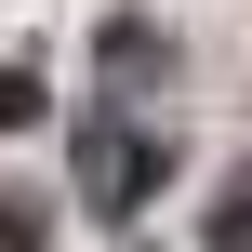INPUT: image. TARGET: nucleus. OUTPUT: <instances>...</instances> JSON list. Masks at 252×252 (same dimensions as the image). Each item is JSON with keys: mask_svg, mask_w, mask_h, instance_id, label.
I'll list each match as a JSON object with an SVG mask.
<instances>
[{"mask_svg": "<svg viewBox=\"0 0 252 252\" xmlns=\"http://www.w3.org/2000/svg\"><path fill=\"white\" fill-rule=\"evenodd\" d=\"M106 80H159V27H106Z\"/></svg>", "mask_w": 252, "mask_h": 252, "instance_id": "20e7f679", "label": "nucleus"}, {"mask_svg": "<svg viewBox=\"0 0 252 252\" xmlns=\"http://www.w3.org/2000/svg\"><path fill=\"white\" fill-rule=\"evenodd\" d=\"M53 239V199H40V186H0V252H40Z\"/></svg>", "mask_w": 252, "mask_h": 252, "instance_id": "7ed1b4c3", "label": "nucleus"}, {"mask_svg": "<svg viewBox=\"0 0 252 252\" xmlns=\"http://www.w3.org/2000/svg\"><path fill=\"white\" fill-rule=\"evenodd\" d=\"M159 186H173V133H146V120H80V199H93L106 226H133Z\"/></svg>", "mask_w": 252, "mask_h": 252, "instance_id": "f257e3e1", "label": "nucleus"}, {"mask_svg": "<svg viewBox=\"0 0 252 252\" xmlns=\"http://www.w3.org/2000/svg\"><path fill=\"white\" fill-rule=\"evenodd\" d=\"M40 120V66H0V133H27Z\"/></svg>", "mask_w": 252, "mask_h": 252, "instance_id": "39448f33", "label": "nucleus"}, {"mask_svg": "<svg viewBox=\"0 0 252 252\" xmlns=\"http://www.w3.org/2000/svg\"><path fill=\"white\" fill-rule=\"evenodd\" d=\"M199 239H213V252H252V159H239V173H226V199L199 213Z\"/></svg>", "mask_w": 252, "mask_h": 252, "instance_id": "f03ea898", "label": "nucleus"}]
</instances>
